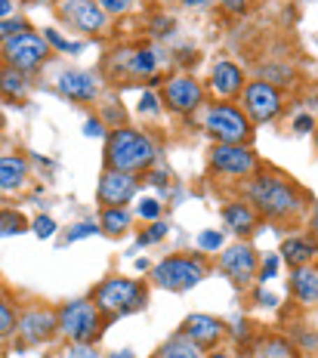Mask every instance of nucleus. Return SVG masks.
Segmentation results:
<instances>
[{
    "mask_svg": "<svg viewBox=\"0 0 318 358\" xmlns=\"http://www.w3.org/2000/svg\"><path fill=\"white\" fill-rule=\"evenodd\" d=\"M158 155V145L149 136L136 130H115L108 136V148H106V161L112 170H124V173H136L145 170Z\"/></svg>",
    "mask_w": 318,
    "mask_h": 358,
    "instance_id": "nucleus-1",
    "label": "nucleus"
},
{
    "mask_svg": "<svg viewBox=\"0 0 318 358\" xmlns=\"http://www.w3.org/2000/svg\"><path fill=\"white\" fill-rule=\"evenodd\" d=\"M250 201L263 216L269 220H284V216L297 213L300 207V195L284 182L281 176H260L250 182Z\"/></svg>",
    "mask_w": 318,
    "mask_h": 358,
    "instance_id": "nucleus-2",
    "label": "nucleus"
},
{
    "mask_svg": "<svg viewBox=\"0 0 318 358\" xmlns=\"http://www.w3.org/2000/svg\"><path fill=\"white\" fill-rule=\"evenodd\" d=\"M143 303H145L143 285H136L130 278H108L96 290V306L102 312H112V315H127V312L139 309Z\"/></svg>",
    "mask_w": 318,
    "mask_h": 358,
    "instance_id": "nucleus-3",
    "label": "nucleus"
},
{
    "mask_svg": "<svg viewBox=\"0 0 318 358\" xmlns=\"http://www.w3.org/2000/svg\"><path fill=\"white\" fill-rule=\"evenodd\" d=\"M154 285L167 290H189L207 275V266L195 257H167L154 266Z\"/></svg>",
    "mask_w": 318,
    "mask_h": 358,
    "instance_id": "nucleus-4",
    "label": "nucleus"
},
{
    "mask_svg": "<svg viewBox=\"0 0 318 358\" xmlns=\"http://www.w3.org/2000/svg\"><path fill=\"white\" fill-rule=\"evenodd\" d=\"M59 331L75 343H90L99 334V306L90 300L65 303L59 312Z\"/></svg>",
    "mask_w": 318,
    "mask_h": 358,
    "instance_id": "nucleus-5",
    "label": "nucleus"
},
{
    "mask_svg": "<svg viewBox=\"0 0 318 358\" xmlns=\"http://www.w3.org/2000/svg\"><path fill=\"white\" fill-rule=\"evenodd\" d=\"M207 133H210L217 143H232L241 145L244 139L250 136V124L244 117V111H238L235 106H213L207 111Z\"/></svg>",
    "mask_w": 318,
    "mask_h": 358,
    "instance_id": "nucleus-6",
    "label": "nucleus"
},
{
    "mask_svg": "<svg viewBox=\"0 0 318 358\" xmlns=\"http://www.w3.org/2000/svg\"><path fill=\"white\" fill-rule=\"evenodd\" d=\"M3 56L10 62V69H19V71H31L47 59V41L41 34H31V31H22L16 37H10L3 47Z\"/></svg>",
    "mask_w": 318,
    "mask_h": 358,
    "instance_id": "nucleus-7",
    "label": "nucleus"
},
{
    "mask_svg": "<svg viewBox=\"0 0 318 358\" xmlns=\"http://www.w3.org/2000/svg\"><path fill=\"white\" fill-rule=\"evenodd\" d=\"M244 108H247V115L254 117V121L266 124V121H272V117H278L281 93L269 80H254V84H247V90H244Z\"/></svg>",
    "mask_w": 318,
    "mask_h": 358,
    "instance_id": "nucleus-8",
    "label": "nucleus"
},
{
    "mask_svg": "<svg viewBox=\"0 0 318 358\" xmlns=\"http://www.w3.org/2000/svg\"><path fill=\"white\" fill-rule=\"evenodd\" d=\"M210 164L219 170V173L229 176H247L254 173L256 158L247 145H232V143H217L210 152Z\"/></svg>",
    "mask_w": 318,
    "mask_h": 358,
    "instance_id": "nucleus-9",
    "label": "nucleus"
},
{
    "mask_svg": "<svg viewBox=\"0 0 318 358\" xmlns=\"http://www.w3.org/2000/svg\"><path fill=\"white\" fill-rule=\"evenodd\" d=\"M139 182L133 173H124V170H112L108 167L99 179V201L106 207H124L127 201L136 195Z\"/></svg>",
    "mask_w": 318,
    "mask_h": 358,
    "instance_id": "nucleus-10",
    "label": "nucleus"
},
{
    "mask_svg": "<svg viewBox=\"0 0 318 358\" xmlns=\"http://www.w3.org/2000/svg\"><path fill=\"white\" fill-rule=\"evenodd\" d=\"M256 266H260V259H256V250L250 248V244H232V248L219 257V268H223L235 285H247L256 275Z\"/></svg>",
    "mask_w": 318,
    "mask_h": 358,
    "instance_id": "nucleus-11",
    "label": "nucleus"
},
{
    "mask_svg": "<svg viewBox=\"0 0 318 358\" xmlns=\"http://www.w3.org/2000/svg\"><path fill=\"white\" fill-rule=\"evenodd\" d=\"M201 99H204V90L195 78L182 74V78H173L164 84V102L173 111H195L201 106Z\"/></svg>",
    "mask_w": 318,
    "mask_h": 358,
    "instance_id": "nucleus-12",
    "label": "nucleus"
},
{
    "mask_svg": "<svg viewBox=\"0 0 318 358\" xmlns=\"http://www.w3.org/2000/svg\"><path fill=\"white\" fill-rule=\"evenodd\" d=\"M59 90L75 102H93L99 93V80L90 71H65L59 74Z\"/></svg>",
    "mask_w": 318,
    "mask_h": 358,
    "instance_id": "nucleus-13",
    "label": "nucleus"
},
{
    "mask_svg": "<svg viewBox=\"0 0 318 358\" xmlns=\"http://www.w3.org/2000/svg\"><path fill=\"white\" fill-rule=\"evenodd\" d=\"M68 10H65V16H68L80 31H102L106 28V10H102L99 3H93V0H75V3H65Z\"/></svg>",
    "mask_w": 318,
    "mask_h": 358,
    "instance_id": "nucleus-14",
    "label": "nucleus"
},
{
    "mask_svg": "<svg viewBox=\"0 0 318 358\" xmlns=\"http://www.w3.org/2000/svg\"><path fill=\"white\" fill-rule=\"evenodd\" d=\"M19 327H22V337H25L28 343H43L59 331V315H53V312H47V309L28 312Z\"/></svg>",
    "mask_w": 318,
    "mask_h": 358,
    "instance_id": "nucleus-15",
    "label": "nucleus"
},
{
    "mask_svg": "<svg viewBox=\"0 0 318 358\" xmlns=\"http://www.w3.org/2000/svg\"><path fill=\"white\" fill-rule=\"evenodd\" d=\"M182 337H189L198 346H213V343L223 337V322H217L210 315H191L186 327H182Z\"/></svg>",
    "mask_w": 318,
    "mask_h": 358,
    "instance_id": "nucleus-16",
    "label": "nucleus"
},
{
    "mask_svg": "<svg viewBox=\"0 0 318 358\" xmlns=\"http://www.w3.org/2000/svg\"><path fill=\"white\" fill-rule=\"evenodd\" d=\"M210 87H213V93H217V96L229 99V96L241 93L244 74H241V69L235 62H219L217 69H213V74H210Z\"/></svg>",
    "mask_w": 318,
    "mask_h": 358,
    "instance_id": "nucleus-17",
    "label": "nucleus"
},
{
    "mask_svg": "<svg viewBox=\"0 0 318 358\" xmlns=\"http://www.w3.org/2000/svg\"><path fill=\"white\" fill-rule=\"evenodd\" d=\"M291 290L297 294V300H300V303H306V306L318 303V268H309V266L294 268Z\"/></svg>",
    "mask_w": 318,
    "mask_h": 358,
    "instance_id": "nucleus-18",
    "label": "nucleus"
},
{
    "mask_svg": "<svg viewBox=\"0 0 318 358\" xmlns=\"http://www.w3.org/2000/svg\"><path fill=\"white\" fill-rule=\"evenodd\" d=\"M28 176V164L19 155H3L0 158V189L3 192H16Z\"/></svg>",
    "mask_w": 318,
    "mask_h": 358,
    "instance_id": "nucleus-19",
    "label": "nucleus"
},
{
    "mask_svg": "<svg viewBox=\"0 0 318 358\" xmlns=\"http://www.w3.org/2000/svg\"><path fill=\"white\" fill-rule=\"evenodd\" d=\"M315 253H318V248H315L312 241H306V238H287L284 248H281V257H284L294 268L309 266V263H312Z\"/></svg>",
    "mask_w": 318,
    "mask_h": 358,
    "instance_id": "nucleus-20",
    "label": "nucleus"
},
{
    "mask_svg": "<svg viewBox=\"0 0 318 358\" xmlns=\"http://www.w3.org/2000/svg\"><path fill=\"white\" fill-rule=\"evenodd\" d=\"M223 216H226V226L232 229V232H238V235L254 232L256 216H254V210H250L247 204H229L223 210Z\"/></svg>",
    "mask_w": 318,
    "mask_h": 358,
    "instance_id": "nucleus-21",
    "label": "nucleus"
},
{
    "mask_svg": "<svg viewBox=\"0 0 318 358\" xmlns=\"http://www.w3.org/2000/svg\"><path fill=\"white\" fill-rule=\"evenodd\" d=\"M0 93L10 96V99H22V96L28 93V78H25V71L6 69L3 74H0Z\"/></svg>",
    "mask_w": 318,
    "mask_h": 358,
    "instance_id": "nucleus-22",
    "label": "nucleus"
},
{
    "mask_svg": "<svg viewBox=\"0 0 318 358\" xmlns=\"http://www.w3.org/2000/svg\"><path fill=\"white\" fill-rule=\"evenodd\" d=\"M99 229L108 235H124L130 229V213L124 210V207H106V213H102V220H99Z\"/></svg>",
    "mask_w": 318,
    "mask_h": 358,
    "instance_id": "nucleus-23",
    "label": "nucleus"
},
{
    "mask_svg": "<svg viewBox=\"0 0 318 358\" xmlns=\"http://www.w3.org/2000/svg\"><path fill=\"white\" fill-rule=\"evenodd\" d=\"M158 358H201V346L191 343L189 337H176V340H170L167 346L161 349Z\"/></svg>",
    "mask_w": 318,
    "mask_h": 358,
    "instance_id": "nucleus-24",
    "label": "nucleus"
},
{
    "mask_svg": "<svg viewBox=\"0 0 318 358\" xmlns=\"http://www.w3.org/2000/svg\"><path fill=\"white\" fill-rule=\"evenodd\" d=\"M127 69L133 74H152L158 69V56L154 50H136V53H127Z\"/></svg>",
    "mask_w": 318,
    "mask_h": 358,
    "instance_id": "nucleus-25",
    "label": "nucleus"
},
{
    "mask_svg": "<svg viewBox=\"0 0 318 358\" xmlns=\"http://www.w3.org/2000/svg\"><path fill=\"white\" fill-rule=\"evenodd\" d=\"M25 216L16 210H0V235H19L25 232Z\"/></svg>",
    "mask_w": 318,
    "mask_h": 358,
    "instance_id": "nucleus-26",
    "label": "nucleus"
},
{
    "mask_svg": "<svg viewBox=\"0 0 318 358\" xmlns=\"http://www.w3.org/2000/svg\"><path fill=\"white\" fill-rule=\"evenodd\" d=\"M198 248L201 250H219L223 248V232H219V229H207V232H201L198 235Z\"/></svg>",
    "mask_w": 318,
    "mask_h": 358,
    "instance_id": "nucleus-27",
    "label": "nucleus"
},
{
    "mask_svg": "<svg viewBox=\"0 0 318 358\" xmlns=\"http://www.w3.org/2000/svg\"><path fill=\"white\" fill-rule=\"evenodd\" d=\"M43 41L47 43H53V47L59 50H65V53H80V43H71V41H65L59 31H53V28H47V34H43Z\"/></svg>",
    "mask_w": 318,
    "mask_h": 358,
    "instance_id": "nucleus-28",
    "label": "nucleus"
},
{
    "mask_svg": "<svg viewBox=\"0 0 318 358\" xmlns=\"http://www.w3.org/2000/svg\"><path fill=\"white\" fill-rule=\"evenodd\" d=\"M22 31H25V22L22 19H0V43L22 34Z\"/></svg>",
    "mask_w": 318,
    "mask_h": 358,
    "instance_id": "nucleus-29",
    "label": "nucleus"
},
{
    "mask_svg": "<svg viewBox=\"0 0 318 358\" xmlns=\"http://www.w3.org/2000/svg\"><path fill=\"white\" fill-rule=\"evenodd\" d=\"M16 327V315H13V309L0 300V337H6V334Z\"/></svg>",
    "mask_w": 318,
    "mask_h": 358,
    "instance_id": "nucleus-30",
    "label": "nucleus"
},
{
    "mask_svg": "<svg viewBox=\"0 0 318 358\" xmlns=\"http://www.w3.org/2000/svg\"><path fill=\"white\" fill-rule=\"evenodd\" d=\"M34 235L38 238H53L56 235V222L50 220V216H38V220H34Z\"/></svg>",
    "mask_w": 318,
    "mask_h": 358,
    "instance_id": "nucleus-31",
    "label": "nucleus"
},
{
    "mask_svg": "<svg viewBox=\"0 0 318 358\" xmlns=\"http://www.w3.org/2000/svg\"><path fill=\"white\" fill-rule=\"evenodd\" d=\"M164 235H167V226H164V222H154V226L149 229V232H143V235H139V244H143V248H145V244L161 241V238H164Z\"/></svg>",
    "mask_w": 318,
    "mask_h": 358,
    "instance_id": "nucleus-32",
    "label": "nucleus"
},
{
    "mask_svg": "<svg viewBox=\"0 0 318 358\" xmlns=\"http://www.w3.org/2000/svg\"><path fill=\"white\" fill-rule=\"evenodd\" d=\"M136 210H139V216H143V220H158V216H161V204H158L154 198H145L143 204L136 207Z\"/></svg>",
    "mask_w": 318,
    "mask_h": 358,
    "instance_id": "nucleus-33",
    "label": "nucleus"
},
{
    "mask_svg": "<svg viewBox=\"0 0 318 358\" xmlns=\"http://www.w3.org/2000/svg\"><path fill=\"white\" fill-rule=\"evenodd\" d=\"M65 358H102V355L96 352L90 343H75V346L68 349V355H65Z\"/></svg>",
    "mask_w": 318,
    "mask_h": 358,
    "instance_id": "nucleus-34",
    "label": "nucleus"
},
{
    "mask_svg": "<svg viewBox=\"0 0 318 358\" xmlns=\"http://www.w3.org/2000/svg\"><path fill=\"white\" fill-rule=\"evenodd\" d=\"M99 232V226L96 222H80V226H75L68 232V241H78V238H87V235H96Z\"/></svg>",
    "mask_w": 318,
    "mask_h": 358,
    "instance_id": "nucleus-35",
    "label": "nucleus"
},
{
    "mask_svg": "<svg viewBox=\"0 0 318 358\" xmlns=\"http://www.w3.org/2000/svg\"><path fill=\"white\" fill-rule=\"evenodd\" d=\"M275 272H278V257L272 253V257H266L263 259V268H260V281H269V278H275Z\"/></svg>",
    "mask_w": 318,
    "mask_h": 358,
    "instance_id": "nucleus-36",
    "label": "nucleus"
},
{
    "mask_svg": "<svg viewBox=\"0 0 318 358\" xmlns=\"http://www.w3.org/2000/svg\"><path fill=\"white\" fill-rule=\"evenodd\" d=\"M96 3H99L106 13H124V10H130L133 0H96Z\"/></svg>",
    "mask_w": 318,
    "mask_h": 358,
    "instance_id": "nucleus-37",
    "label": "nucleus"
},
{
    "mask_svg": "<svg viewBox=\"0 0 318 358\" xmlns=\"http://www.w3.org/2000/svg\"><path fill=\"white\" fill-rule=\"evenodd\" d=\"M139 111H149V115H154V111H158V102H154V96L152 93H143V99H139Z\"/></svg>",
    "mask_w": 318,
    "mask_h": 358,
    "instance_id": "nucleus-38",
    "label": "nucleus"
},
{
    "mask_svg": "<svg viewBox=\"0 0 318 358\" xmlns=\"http://www.w3.org/2000/svg\"><path fill=\"white\" fill-rule=\"evenodd\" d=\"M294 127H297V133H309V130H312V127H315V121H312V117H309V115H300L297 121H294Z\"/></svg>",
    "mask_w": 318,
    "mask_h": 358,
    "instance_id": "nucleus-39",
    "label": "nucleus"
},
{
    "mask_svg": "<svg viewBox=\"0 0 318 358\" xmlns=\"http://www.w3.org/2000/svg\"><path fill=\"white\" fill-rule=\"evenodd\" d=\"M84 133H87V136H102V133H106V130H102V124H99V121H87Z\"/></svg>",
    "mask_w": 318,
    "mask_h": 358,
    "instance_id": "nucleus-40",
    "label": "nucleus"
},
{
    "mask_svg": "<svg viewBox=\"0 0 318 358\" xmlns=\"http://www.w3.org/2000/svg\"><path fill=\"white\" fill-rule=\"evenodd\" d=\"M223 6L226 10H232V13H241L244 6H247V0H223Z\"/></svg>",
    "mask_w": 318,
    "mask_h": 358,
    "instance_id": "nucleus-41",
    "label": "nucleus"
},
{
    "mask_svg": "<svg viewBox=\"0 0 318 358\" xmlns=\"http://www.w3.org/2000/svg\"><path fill=\"white\" fill-rule=\"evenodd\" d=\"M256 300H260V306H275V296L266 294V290H260V294H256Z\"/></svg>",
    "mask_w": 318,
    "mask_h": 358,
    "instance_id": "nucleus-42",
    "label": "nucleus"
},
{
    "mask_svg": "<svg viewBox=\"0 0 318 358\" xmlns=\"http://www.w3.org/2000/svg\"><path fill=\"white\" fill-rule=\"evenodd\" d=\"M10 13H13V3L10 0H0V19H6Z\"/></svg>",
    "mask_w": 318,
    "mask_h": 358,
    "instance_id": "nucleus-43",
    "label": "nucleus"
},
{
    "mask_svg": "<svg viewBox=\"0 0 318 358\" xmlns=\"http://www.w3.org/2000/svg\"><path fill=\"white\" fill-rule=\"evenodd\" d=\"M112 358H133L130 349H117V352H112Z\"/></svg>",
    "mask_w": 318,
    "mask_h": 358,
    "instance_id": "nucleus-44",
    "label": "nucleus"
},
{
    "mask_svg": "<svg viewBox=\"0 0 318 358\" xmlns=\"http://www.w3.org/2000/svg\"><path fill=\"white\" fill-rule=\"evenodd\" d=\"M182 3H186V6H204L207 0H182Z\"/></svg>",
    "mask_w": 318,
    "mask_h": 358,
    "instance_id": "nucleus-45",
    "label": "nucleus"
},
{
    "mask_svg": "<svg viewBox=\"0 0 318 358\" xmlns=\"http://www.w3.org/2000/svg\"><path fill=\"white\" fill-rule=\"evenodd\" d=\"M312 232H315V235H318V210H315V213H312Z\"/></svg>",
    "mask_w": 318,
    "mask_h": 358,
    "instance_id": "nucleus-46",
    "label": "nucleus"
},
{
    "mask_svg": "<svg viewBox=\"0 0 318 358\" xmlns=\"http://www.w3.org/2000/svg\"><path fill=\"white\" fill-rule=\"evenodd\" d=\"M210 358H229V355H223V352H217V355H210Z\"/></svg>",
    "mask_w": 318,
    "mask_h": 358,
    "instance_id": "nucleus-47",
    "label": "nucleus"
},
{
    "mask_svg": "<svg viewBox=\"0 0 318 358\" xmlns=\"http://www.w3.org/2000/svg\"><path fill=\"white\" fill-rule=\"evenodd\" d=\"M34 3H47V0H34Z\"/></svg>",
    "mask_w": 318,
    "mask_h": 358,
    "instance_id": "nucleus-48",
    "label": "nucleus"
},
{
    "mask_svg": "<svg viewBox=\"0 0 318 358\" xmlns=\"http://www.w3.org/2000/svg\"><path fill=\"white\" fill-rule=\"evenodd\" d=\"M65 3H75V0H65Z\"/></svg>",
    "mask_w": 318,
    "mask_h": 358,
    "instance_id": "nucleus-49",
    "label": "nucleus"
},
{
    "mask_svg": "<svg viewBox=\"0 0 318 358\" xmlns=\"http://www.w3.org/2000/svg\"><path fill=\"white\" fill-rule=\"evenodd\" d=\"M315 148H318V136H315Z\"/></svg>",
    "mask_w": 318,
    "mask_h": 358,
    "instance_id": "nucleus-50",
    "label": "nucleus"
}]
</instances>
